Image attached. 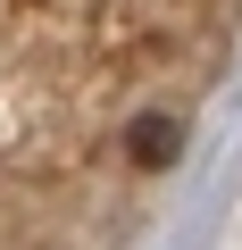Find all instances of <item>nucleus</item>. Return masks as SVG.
<instances>
[{"label": "nucleus", "mask_w": 242, "mask_h": 250, "mask_svg": "<svg viewBox=\"0 0 242 250\" xmlns=\"http://www.w3.org/2000/svg\"><path fill=\"white\" fill-rule=\"evenodd\" d=\"M176 150H184V125H176L167 108H142V117L126 125V159H134V167H176Z\"/></svg>", "instance_id": "f257e3e1"}]
</instances>
